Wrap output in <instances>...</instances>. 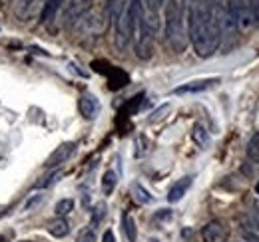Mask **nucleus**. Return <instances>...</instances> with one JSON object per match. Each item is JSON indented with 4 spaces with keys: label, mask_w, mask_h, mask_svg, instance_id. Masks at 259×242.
Instances as JSON below:
<instances>
[{
    "label": "nucleus",
    "mask_w": 259,
    "mask_h": 242,
    "mask_svg": "<svg viewBox=\"0 0 259 242\" xmlns=\"http://www.w3.org/2000/svg\"><path fill=\"white\" fill-rule=\"evenodd\" d=\"M182 6L188 24V38L199 58H209L220 48L222 40L237 34L229 22L227 10L222 6V0H184Z\"/></svg>",
    "instance_id": "1"
},
{
    "label": "nucleus",
    "mask_w": 259,
    "mask_h": 242,
    "mask_svg": "<svg viewBox=\"0 0 259 242\" xmlns=\"http://www.w3.org/2000/svg\"><path fill=\"white\" fill-rule=\"evenodd\" d=\"M163 24H165V40L171 52L182 54L188 46V32H186V16L184 6L178 0H165L163 4Z\"/></svg>",
    "instance_id": "2"
},
{
    "label": "nucleus",
    "mask_w": 259,
    "mask_h": 242,
    "mask_svg": "<svg viewBox=\"0 0 259 242\" xmlns=\"http://www.w3.org/2000/svg\"><path fill=\"white\" fill-rule=\"evenodd\" d=\"M226 10H227V16H229L231 26L237 32H245L253 26L251 0H229Z\"/></svg>",
    "instance_id": "3"
},
{
    "label": "nucleus",
    "mask_w": 259,
    "mask_h": 242,
    "mask_svg": "<svg viewBox=\"0 0 259 242\" xmlns=\"http://www.w3.org/2000/svg\"><path fill=\"white\" fill-rule=\"evenodd\" d=\"M201 236H203V242H227L229 238V230L224 222L220 220H211L203 226L201 230Z\"/></svg>",
    "instance_id": "4"
},
{
    "label": "nucleus",
    "mask_w": 259,
    "mask_h": 242,
    "mask_svg": "<svg viewBox=\"0 0 259 242\" xmlns=\"http://www.w3.org/2000/svg\"><path fill=\"white\" fill-rule=\"evenodd\" d=\"M40 6H44L42 0H14V14L18 20H30Z\"/></svg>",
    "instance_id": "5"
},
{
    "label": "nucleus",
    "mask_w": 259,
    "mask_h": 242,
    "mask_svg": "<svg viewBox=\"0 0 259 242\" xmlns=\"http://www.w3.org/2000/svg\"><path fill=\"white\" fill-rule=\"evenodd\" d=\"M76 149V143H72V141H68V143H62L60 147H56L54 153L46 159V167L48 169H54V167H60L62 163H66L70 157H72V153Z\"/></svg>",
    "instance_id": "6"
},
{
    "label": "nucleus",
    "mask_w": 259,
    "mask_h": 242,
    "mask_svg": "<svg viewBox=\"0 0 259 242\" xmlns=\"http://www.w3.org/2000/svg\"><path fill=\"white\" fill-rule=\"evenodd\" d=\"M215 84H220V80H218V78L194 80V82H188V84H184V86L176 88L174 93H178V95H182V93H199V91H205V90H209V88H213Z\"/></svg>",
    "instance_id": "7"
},
{
    "label": "nucleus",
    "mask_w": 259,
    "mask_h": 242,
    "mask_svg": "<svg viewBox=\"0 0 259 242\" xmlns=\"http://www.w3.org/2000/svg\"><path fill=\"white\" fill-rule=\"evenodd\" d=\"M92 2H94V0H72V2L68 4V8H66L64 20L66 22H76V20H80V18L88 12V8L92 6Z\"/></svg>",
    "instance_id": "8"
},
{
    "label": "nucleus",
    "mask_w": 259,
    "mask_h": 242,
    "mask_svg": "<svg viewBox=\"0 0 259 242\" xmlns=\"http://www.w3.org/2000/svg\"><path fill=\"white\" fill-rule=\"evenodd\" d=\"M80 113L86 119H96L98 113H100V101H98L96 95L82 93V97H80Z\"/></svg>",
    "instance_id": "9"
},
{
    "label": "nucleus",
    "mask_w": 259,
    "mask_h": 242,
    "mask_svg": "<svg viewBox=\"0 0 259 242\" xmlns=\"http://www.w3.org/2000/svg\"><path fill=\"white\" fill-rule=\"evenodd\" d=\"M192 183H194V177H182L180 181H176L171 185V189H169V193H167V201L169 203H178V201H182L184 199V195L188 193V189L192 187Z\"/></svg>",
    "instance_id": "10"
},
{
    "label": "nucleus",
    "mask_w": 259,
    "mask_h": 242,
    "mask_svg": "<svg viewBox=\"0 0 259 242\" xmlns=\"http://www.w3.org/2000/svg\"><path fill=\"white\" fill-rule=\"evenodd\" d=\"M62 4H64V0H46L42 6V12H40V22H44V24L52 22L56 18L58 10L62 8Z\"/></svg>",
    "instance_id": "11"
},
{
    "label": "nucleus",
    "mask_w": 259,
    "mask_h": 242,
    "mask_svg": "<svg viewBox=\"0 0 259 242\" xmlns=\"http://www.w3.org/2000/svg\"><path fill=\"white\" fill-rule=\"evenodd\" d=\"M48 232H50L52 236H56V238H64L66 234L70 232V224L60 216V218H56V220H52V222L48 224Z\"/></svg>",
    "instance_id": "12"
},
{
    "label": "nucleus",
    "mask_w": 259,
    "mask_h": 242,
    "mask_svg": "<svg viewBox=\"0 0 259 242\" xmlns=\"http://www.w3.org/2000/svg\"><path fill=\"white\" fill-rule=\"evenodd\" d=\"M126 2H128V0H106V14H108V18H110L112 22L120 16V12L124 10Z\"/></svg>",
    "instance_id": "13"
},
{
    "label": "nucleus",
    "mask_w": 259,
    "mask_h": 242,
    "mask_svg": "<svg viewBox=\"0 0 259 242\" xmlns=\"http://www.w3.org/2000/svg\"><path fill=\"white\" fill-rule=\"evenodd\" d=\"M247 159L251 163L259 165V133H253L249 143H247Z\"/></svg>",
    "instance_id": "14"
},
{
    "label": "nucleus",
    "mask_w": 259,
    "mask_h": 242,
    "mask_svg": "<svg viewBox=\"0 0 259 242\" xmlns=\"http://www.w3.org/2000/svg\"><path fill=\"white\" fill-rule=\"evenodd\" d=\"M132 193H134V199L138 201V203H142V205H148V203H152L154 199H152V195L140 185V183H134L132 185Z\"/></svg>",
    "instance_id": "15"
},
{
    "label": "nucleus",
    "mask_w": 259,
    "mask_h": 242,
    "mask_svg": "<svg viewBox=\"0 0 259 242\" xmlns=\"http://www.w3.org/2000/svg\"><path fill=\"white\" fill-rule=\"evenodd\" d=\"M116 173L114 171H106L104 173V177H102V193L104 195H112L114 193V189H116Z\"/></svg>",
    "instance_id": "16"
},
{
    "label": "nucleus",
    "mask_w": 259,
    "mask_h": 242,
    "mask_svg": "<svg viewBox=\"0 0 259 242\" xmlns=\"http://www.w3.org/2000/svg\"><path fill=\"white\" fill-rule=\"evenodd\" d=\"M124 230H126V236H128L130 242H136L138 238V228H136V220L132 214H124Z\"/></svg>",
    "instance_id": "17"
},
{
    "label": "nucleus",
    "mask_w": 259,
    "mask_h": 242,
    "mask_svg": "<svg viewBox=\"0 0 259 242\" xmlns=\"http://www.w3.org/2000/svg\"><path fill=\"white\" fill-rule=\"evenodd\" d=\"M192 135H194V141L199 145V147H201V149H203V147L209 143V135H207V131H205L201 125H195L194 133H192Z\"/></svg>",
    "instance_id": "18"
},
{
    "label": "nucleus",
    "mask_w": 259,
    "mask_h": 242,
    "mask_svg": "<svg viewBox=\"0 0 259 242\" xmlns=\"http://www.w3.org/2000/svg\"><path fill=\"white\" fill-rule=\"evenodd\" d=\"M74 209V201L72 199H62V201H58L56 203V207H54V212L58 214V216H66V214H70Z\"/></svg>",
    "instance_id": "19"
},
{
    "label": "nucleus",
    "mask_w": 259,
    "mask_h": 242,
    "mask_svg": "<svg viewBox=\"0 0 259 242\" xmlns=\"http://www.w3.org/2000/svg\"><path fill=\"white\" fill-rule=\"evenodd\" d=\"M104 216H106V205H104V203H100V205L94 207V211H92V226L100 224Z\"/></svg>",
    "instance_id": "20"
},
{
    "label": "nucleus",
    "mask_w": 259,
    "mask_h": 242,
    "mask_svg": "<svg viewBox=\"0 0 259 242\" xmlns=\"http://www.w3.org/2000/svg\"><path fill=\"white\" fill-rule=\"evenodd\" d=\"M46 199V195H42V193H38V195H32L26 203H24V211H32L34 207H38V205H42V201Z\"/></svg>",
    "instance_id": "21"
},
{
    "label": "nucleus",
    "mask_w": 259,
    "mask_h": 242,
    "mask_svg": "<svg viewBox=\"0 0 259 242\" xmlns=\"http://www.w3.org/2000/svg\"><path fill=\"white\" fill-rule=\"evenodd\" d=\"M78 242H96V234H94V230H92V228L82 230V232L78 234Z\"/></svg>",
    "instance_id": "22"
},
{
    "label": "nucleus",
    "mask_w": 259,
    "mask_h": 242,
    "mask_svg": "<svg viewBox=\"0 0 259 242\" xmlns=\"http://www.w3.org/2000/svg\"><path fill=\"white\" fill-rule=\"evenodd\" d=\"M251 222L255 228H259V203H251Z\"/></svg>",
    "instance_id": "23"
},
{
    "label": "nucleus",
    "mask_w": 259,
    "mask_h": 242,
    "mask_svg": "<svg viewBox=\"0 0 259 242\" xmlns=\"http://www.w3.org/2000/svg\"><path fill=\"white\" fill-rule=\"evenodd\" d=\"M251 12H253V24L259 26V0H251Z\"/></svg>",
    "instance_id": "24"
},
{
    "label": "nucleus",
    "mask_w": 259,
    "mask_h": 242,
    "mask_svg": "<svg viewBox=\"0 0 259 242\" xmlns=\"http://www.w3.org/2000/svg\"><path fill=\"white\" fill-rule=\"evenodd\" d=\"M58 177H60V173L56 171V173H52V175H48V177H46V181H40V183H38L36 187H48V185H52V183L56 181Z\"/></svg>",
    "instance_id": "25"
},
{
    "label": "nucleus",
    "mask_w": 259,
    "mask_h": 242,
    "mask_svg": "<svg viewBox=\"0 0 259 242\" xmlns=\"http://www.w3.org/2000/svg\"><path fill=\"white\" fill-rule=\"evenodd\" d=\"M102 242H116L114 232H112V230H106V232H104V236H102Z\"/></svg>",
    "instance_id": "26"
},
{
    "label": "nucleus",
    "mask_w": 259,
    "mask_h": 242,
    "mask_svg": "<svg viewBox=\"0 0 259 242\" xmlns=\"http://www.w3.org/2000/svg\"><path fill=\"white\" fill-rule=\"evenodd\" d=\"M247 238H249V242H259V236H255V234H247Z\"/></svg>",
    "instance_id": "27"
},
{
    "label": "nucleus",
    "mask_w": 259,
    "mask_h": 242,
    "mask_svg": "<svg viewBox=\"0 0 259 242\" xmlns=\"http://www.w3.org/2000/svg\"><path fill=\"white\" fill-rule=\"evenodd\" d=\"M255 191H257V195H259V183H257V187H255Z\"/></svg>",
    "instance_id": "28"
}]
</instances>
